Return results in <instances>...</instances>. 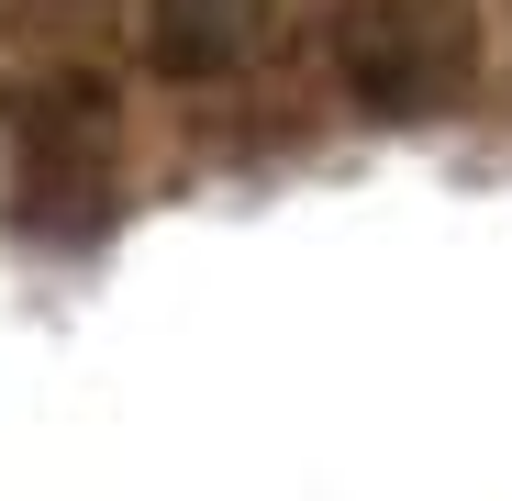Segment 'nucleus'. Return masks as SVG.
<instances>
[{
    "mask_svg": "<svg viewBox=\"0 0 512 501\" xmlns=\"http://www.w3.org/2000/svg\"><path fill=\"white\" fill-rule=\"evenodd\" d=\"M279 34V0H145V56L167 78H223L256 67Z\"/></svg>",
    "mask_w": 512,
    "mask_h": 501,
    "instance_id": "obj_2",
    "label": "nucleus"
},
{
    "mask_svg": "<svg viewBox=\"0 0 512 501\" xmlns=\"http://www.w3.org/2000/svg\"><path fill=\"white\" fill-rule=\"evenodd\" d=\"M334 67L368 112H446L479 78V23L468 0H346Z\"/></svg>",
    "mask_w": 512,
    "mask_h": 501,
    "instance_id": "obj_1",
    "label": "nucleus"
}]
</instances>
